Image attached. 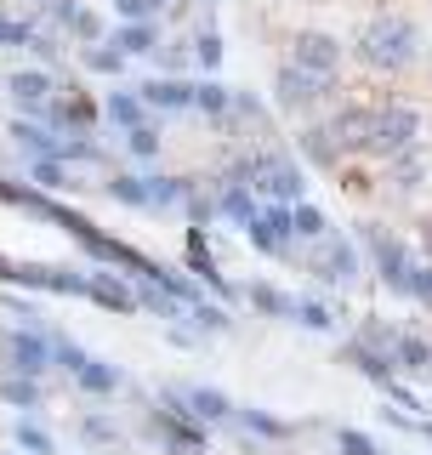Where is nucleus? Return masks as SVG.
I'll list each match as a JSON object with an SVG mask.
<instances>
[{"instance_id": "1", "label": "nucleus", "mask_w": 432, "mask_h": 455, "mask_svg": "<svg viewBox=\"0 0 432 455\" xmlns=\"http://www.w3.org/2000/svg\"><path fill=\"white\" fill-rule=\"evenodd\" d=\"M358 52L376 68H404V63H415V52H421V28L404 23V18H381V23L364 28V46Z\"/></svg>"}, {"instance_id": "2", "label": "nucleus", "mask_w": 432, "mask_h": 455, "mask_svg": "<svg viewBox=\"0 0 432 455\" xmlns=\"http://www.w3.org/2000/svg\"><path fill=\"white\" fill-rule=\"evenodd\" d=\"M244 188L256 199H268V205H301V171L291 160H279V154H262V160L244 165Z\"/></svg>"}, {"instance_id": "3", "label": "nucleus", "mask_w": 432, "mask_h": 455, "mask_svg": "<svg viewBox=\"0 0 432 455\" xmlns=\"http://www.w3.org/2000/svg\"><path fill=\"white\" fill-rule=\"evenodd\" d=\"M415 132H421V114L404 108V103H393V108H376V125H370V148L376 154H404Z\"/></svg>"}, {"instance_id": "4", "label": "nucleus", "mask_w": 432, "mask_h": 455, "mask_svg": "<svg viewBox=\"0 0 432 455\" xmlns=\"http://www.w3.org/2000/svg\"><path fill=\"white\" fill-rule=\"evenodd\" d=\"M244 239L268 256H291V205H262L244 222Z\"/></svg>"}, {"instance_id": "5", "label": "nucleus", "mask_w": 432, "mask_h": 455, "mask_svg": "<svg viewBox=\"0 0 432 455\" xmlns=\"http://www.w3.org/2000/svg\"><path fill=\"white\" fill-rule=\"evenodd\" d=\"M154 433L171 444V455H205V433L194 427L188 410H182V416L177 410H160V416H154Z\"/></svg>"}, {"instance_id": "6", "label": "nucleus", "mask_w": 432, "mask_h": 455, "mask_svg": "<svg viewBox=\"0 0 432 455\" xmlns=\"http://www.w3.org/2000/svg\"><path fill=\"white\" fill-rule=\"evenodd\" d=\"M296 68L330 80L341 68V40H330V35H296Z\"/></svg>"}, {"instance_id": "7", "label": "nucleus", "mask_w": 432, "mask_h": 455, "mask_svg": "<svg viewBox=\"0 0 432 455\" xmlns=\"http://www.w3.org/2000/svg\"><path fill=\"white\" fill-rule=\"evenodd\" d=\"M313 267H319L324 284H348V279H358V245H348V239H319Z\"/></svg>"}, {"instance_id": "8", "label": "nucleus", "mask_w": 432, "mask_h": 455, "mask_svg": "<svg viewBox=\"0 0 432 455\" xmlns=\"http://www.w3.org/2000/svg\"><path fill=\"white\" fill-rule=\"evenodd\" d=\"M364 245L376 251V267H381V279L393 284V291H404V284H410V267H415V262H410V251L398 245V239L376 234V228H370V234H364Z\"/></svg>"}, {"instance_id": "9", "label": "nucleus", "mask_w": 432, "mask_h": 455, "mask_svg": "<svg viewBox=\"0 0 432 455\" xmlns=\"http://www.w3.org/2000/svg\"><path fill=\"white\" fill-rule=\"evenodd\" d=\"M370 125H376V108H348L330 120L324 142L330 148H370Z\"/></svg>"}, {"instance_id": "10", "label": "nucleus", "mask_w": 432, "mask_h": 455, "mask_svg": "<svg viewBox=\"0 0 432 455\" xmlns=\"http://www.w3.org/2000/svg\"><path fill=\"white\" fill-rule=\"evenodd\" d=\"M0 347H6V359L18 376H40V370L52 364V347L40 336H23V331H12V336H0Z\"/></svg>"}, {"instance_id": "11", "label": "nucleus", "mask_w": 432, "mask_h": 455, "mask_svg": "<svg viewBox=\"0 0 432 455\" xmlns=\"http://www.w3.org/2000/svg\"><path fill=\"white\" fill-rule=\"evenodd\" d=\"M85 296L97 307H114V313H137V291L125 279H108V274H85Z\"/></svg>"}, {"instance_id": "12", "label": "nucleus", "mask_w": 432, "mask_h": 455, "mask_svg": "<svg viewBox=\"0 0 432 455\" xmlns=\"http://www.w3.org/2000/svg\"><path fill=\"white\" fill-rule=\"evenodd\" d=\"M137 97H142V108H165L171 114V108H188L194 103V85L188 80H142Z\"/></svg>"}, {"instance_id": "13", "label": "nucleus", "mask_w": 432, "mask_h": 455, "mask_svg": "<svg viewBox=\"0 0 432 455\" xmlns=\"http://www.w3.org/2000/svg\"><path fill=\"white\" fill-rule=\"evenodd\" d=\"M324 85H330V80H319V75H308V68H296V63H291V68L279 75V103H284V108L313 103V97H319Z\"/></svg>"}, {"instance_id": "14", "label": "nucleus", "mask_w": 432, "mask_h": 455, "mask_svg": "<svg viewBox=\"0 0 432 455\" xmlns=\"http://www.w3.org/2000/svg\"><path fill=\"white\" fill-rule=\"evenodd\" d=\"M6 92L18 97V108H46L52 103V80L40 75V68H18V75L6 80Z\"/></svg>"}, {"instance_id": "15", "label": "nucleus", "mask_w": 432, "mask_h": 455, "mask_svg": "<svg viewBox=\"0 0 432 455\" xmlns=\"http://www.w3.org/2000/svg\"><path fill=\"white\" fill-rule=\"evenodd\" d=\"M177 404H188V416H194V421H228V416H234V404H228V398L216 393V387H188V393L177 398Z\"/></svg>"}, {"instance_id": "16", "label": "nucleus", "mask_w": 432, "mask_h": 455, "mask_svg": "<svg viewBox=\"0 0 432 455\" xmlns=\"http://www.w3.org/2000/svg\"><path fill=\"white\" fill-rule=\"evenodd\" d=\"M75 381H80L85 393H97V398H103V393H114V387H120V370H114V364H103V359H92V353H85V364L75 370Z\"/></svg>"}, {"instance_id": "17", "label": "nucleus", "mask_w": 432, "mask_h": 455, "mask_svg": "<svg viewBox=\"0 0 432 455\" xmlns=\"http://www.w3.org/2000/svg\"><path fill=\"white\" fill-rule=\"evenodd\" d=\"M0 46H35V52H57L46 35H40L35 23H23V18H0Z\"/></svg>"}, {"instance_id": "18", "label": "nucleus", "mask_w": 432, "mask_h": 455, "mask_svg": "<svg viewBox=\"0 0 432 455\" xmlns=\"http://www.w3.org/2000/svg\"><path fill=\"white\" fill-rule=\"evenodd\" d=\"M244 296H251V307L273 313V319H291V313H296V296H284L279 284H251V291H244Z\"/></svg>"}, {"instance_id": "19", "label": "nucleus", "mask_w": 432, "mask_h": 455, "mask_svg": "<svg viewBox=\"0 0 432 455\" xmlns=\"http://www.w3.org/2000/svg\"><path fill=\"white\" fill-rule=\"evenodd\" d=\"M291 239H330V222L319 205H291Z\"/></svg>"}, {"instance_id": "20", "label": "nucleus", "mask_w": 432, "mask_h": 455, "mask_svg": "<svg viewBox=\"0 0 432 455\" xmlns=\"http://www.w3.org/2000/svg\"><path fill=\"white\" fill-rule=\"evenodd\" d=\"M222 211H228V217H234V222L244 228V222L256 217V211H262V199L244 188V182H228V188H222Z\"/></svg>"}, {"instance_id": "21", "label": "nucleus", "mask_w": 432, "mask_h": 455, "mask_svg": "<svg viewBox=\"0 0 432 455\" xmlns=\"http://www.w3.org/2000/svg\"><path fill=\"white\" fill-rule=\"evenodd\" d=\"M12 137H18V148H28L35 160H57V142H63V137H46L40 125H28V120L12 125Z\"/></svg>"}, {"instance_id": "22", "label": "nucleus", "mask_w": 432, "mask_h": 455, "mask_svg": "<svg viewBox=\"0 0 432 455\" xmlns=\"http://www.w3.org/2000/svg\"><path fill=\"white\" fill-rule=\"evenodd\" d=\"M393 364L404 370H432V347L421 336H393Z\"/></svg>"}, {"instance_id": "23", "label": "nucleus", "mask_w": 432, "mask_h": 455, "mask_svg": "<svg viewBox=\"0 0 432 455\" xmlns=\"http://www.w3.org/2000/svg\"><path fill=\"white\" fill-rule=\"evenodd\" d=\"M188 108L228 114V108H234V97H228V85H222V80H199V85H194V103H188Z\"/></svg>"}, {"instance_id": "24", "label": "nucleus", "mask_w": 432, "mask_h": 455, "mask_svg": "<svg viewBox=\"0 0 432 455\" xmlns=\"http://www.w3.org/2000/svg\"><path fill=\"white\" fill-rule=\"evenodd\" d=\"M108 120H114V125H125V132H137V125H142V97L114 92V97H108Z\"/></svg>"}, {"instance_id": "25", "label": "nucleus", "mask_w": 432, "mask_h": 455, "mask_svg": "<svg viewBox=\"0 0 432 455\" xmlns=\"http://www.w3.org/2000/svg\"><path fill=\"white\" fill-rule=\"evenodd\" d=\"M0 398H6V404L35 410V404H40V381H35V376H6V381H0Z\"/></svg>"}, {"instance_id": "26", "label": "nucleus", "mask_w": 432, "mask_h": 455, "mask_svg": "<svg viewBox=\"0 0 432 455\" xmlns=\"http://www.w3.org/2000/svg\"><path fill=\"white\" fill-rule=\"evenodd\" d=\"M154 40H160V28H154V23H125L120 28V35H114V46H125V52H154Z\"/></svg>"}, {"instance_id": "27", "label": "nucleus", "mask_w": 432, "mask_h": 455, "mask_svg": "<svg viewBox=\"0 0 432 455\" xmlns=\"http://www.w3.org/2000/svg\"><path fill=\"white\" fill-rule=\"evenodd\" d=\"M57 12L68 18V28H75L80 40H92V46L103 40V18H97V12H80V6H57Z\"/></svg>"}, {"instance_id": "28", "label": "nucleus", "mask_w": 432, "mask_h": 455, "mask_svg": "<svg viewBox=\"0 0 432 455\" xmlns=\"http://www.w3.org/2000/svg\"><path fill=\"white\" fill-rule=\"evenodd\" d=\"M108 194L120 199V205H148V177H114Z\"/></svg>"}, {"instance_id": "29", "label": "nucleus", "mask_w": 432, "mask_h": 455, "mask_svg": "<svg viewBox=\"0 0 432 455\" xmlns=\"http://www.w3.org/2000/svg\"><path fill=\"white\" fill-rule=\"evenodd\" d=\"M18 450H28V455H52L57 444H52V433H40L35 421H18Z\"/></svg>"}, {"instance_id": "30", "label": "nucleus", "mask_w": 432, "mask_h": 455, "mask_svg": "<svg viewBox=\"0 0 432 455\" xmlns=\"http://www.w3.org/2000/svg\"><path fill=\"white\" fill-rule=\"evenodd\" d=\"M28 177H35L40 188H68V171H63V160H35V165H28Z\"/></svg>"}, {"instance_id": "31", "label": "nucleus", "mask_w": 432, "mask_h": 455, "mask_svg": "<svg viewBox=\"0 0 432 455\" xmlns=\"http://www.w3.org/2000/svg\"><path fill=\"white\" fill-rule=\"evenodd\" d=\"M125 142H132V154H137V160H154V154H160V132H154L148 120H142L137 132H125Z\"/></svg>"}, {"instance_id": "32", "label": "nucleus", "mask_w": 432, "mask_h": 455, "mask_svg": "<svg viewBox=\"0 0 432 455\" xmlns=\"http://www.w3.org/2000/svg\"><path fill=\"white\" fill-rule=\"evenodd\" d=\"M188 194L177 177H148V205H177V199Z\"/></svg>"}, {"instance_id": "33", "label": "nucleus", "mask_w": 432, "mask_h": 455, "mask_svg": "<svg viewBox=\"0 0 432 455\" xmlns=\"http://www.w3.org/2000/svg\"><path fill=\"white\" fill-rule=\"evenodd\" d=\"M291 319H296V324H308V331H330V324H336L324 302H296V313H291Z\"/></svg>"}, {"instance_id": "34", "label": "nucleus", "mask_w": 432, "mask_h": 455, "mask_svg": "<svg viewBox=\"0 0 432 455\" xmlns=\"http://www.w3.org/2000/svg\"><path fill=\"white\" fill-rule=\"evenodd\" d=\"M336 444H341V455H381V444H376V438L353 433V427H341V433H336Z\"/></svg>"}, {"instance_id": "35", "label": "nucleus", "mask_w": 432, "mask_h": 455, "mask_svg": "<svg viewBox=\"0 0 432 455\" xmlns=\"http://www.w3.org/2000/svg\"><path fill=\"white\" fill-rule=\"evenodd\" d=\"M114 6H120V12H125L132 23H154V12H160L165 0H114Z\"/></svg>"}, {"instance_id": "36", "label": "nucleus", "mask_w": 432, "mask_h": 455, "mask_svg": "<svg viewBox=\"0 0 432 455\" xmlns=\"http://www.w3.org/2000/svg\"><path fill=\"white\" fill-rule=\"evenodd\" d=\"M194 57H199V68H216V63H222V40H216V35H199L194 40Z\"/></svg>"}, {"instance_id": "37", "label": "nucleus", "mask_w": 432, "mask_h": 455, "mask_svg": "<svg viewBox=\"0 0 432 455\" xmlns=\"http://www.w3.org/2000/svg\"><path fill=\"white\" fill-rule=\"evenodd\" d=\"M239 421H244V427H256V433H262V438H284V421H273V416H262V410H244Z\"/></svg>"}, {"instance_id": "38", "label": "nucleus", "mask_w": 432, "mask_h": 455, "mask_svg": "<svg viewBox=\"0 0 432 455\" xmlns=\"http://www.w3.org/2000/svg\"><path fill=\"white\" fill-rule=\"evenodd\" d=\"M52 359H57V364H63V370H68V376H75V370L85 364V347H75V341H57V347H52Z\"/></svg>"}, {"instance_id": "39", "label": "nucleus", "mask_w": 432, "mask_h": 455, "mask_svg": "<svg viewBox=\"0 0 432 455\" xmlns=\"http://www.w3.org/2000/svg\"><path fill=\"white\" fill-rule=\"evenodd\" d=\"M80 433L92 438V444H114V421H103V416H85V421H80Z\"/></svg>"}, {"instance_id": "40", "label": "nucleus", "mask_w": 432, "mask_h": 455, "mask_svg": "<svg viewBox=\"0 0 432 455\" xmlns=\"http://www.w3.org/2000/svg\"><path fill=\"white\" fill-rule=\"evenodd\" d=\"M404 291H410V296H421V302H432V267H421V262H415V267H410V284H404Z\"/></svg>"}, {"instance_id": "41", "label": "nucleus", "mask_w": 432, "mask_h": 455, "mask_svg": "<svg viewBox=\"0 0 432 455\" xmlns=\"http://www.w3.org/2000/svg\"><path fill=\"white\" fill-rule=\"evenodd\" d=\"M85 63L97 68V75H120V63H125V52H85Z\"/></svg>"}, {"instance_id": "42", "label": "nucleus", "mask_w": 432, "mask_h": 455, "mask_svg": "<svg viewBox=\"0 0 432 455\" xmlns=\"http://www.w3.org/2000/svg\"><path fill=\"white\" fill-rule=\"evenodd\" d=\"M12 274H18V262H12V256H0V279L12 284Z\"/></svg>"}]
</instances>
